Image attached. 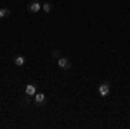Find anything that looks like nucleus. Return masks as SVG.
I'll use <instances>...</instances> for the list:
<instances>
[{
  "label": "nucleus",
  "mask_w": 130,
  "mask_h": 129,
  "mask_svg": "<svg viewBox=\"0 0 130 129\" xmlns=\"http://www.w3.org/2000/svg\"><path fill=\"white\" fill-rule=\"evenodd\" d=\"M45 101H47V96H45L43 92H37V94L33 96V103H35L37 107H43Z\"/></svg>",
  "instance_id": "2"
},
{
  "label": "nucleus",
  "mask_w": 130,
  "mask_h": 129,
  "mask_svg": "<svg viewBox=\"0 0 130 129\" xmlns=\"http://www.w3.org/2000/svg\"><path fill=\"white\" fill-rule=\"evenodd\" d=\"M52 58H56V60H59V58H61L59 51H52Z\"/></svg>",
  "instance_id": "10"
},
{
  "label": "nucleus",
  "mask_w": 130,
  "mask_h": 129,
  "mask_svg": "<svg viewBox=\"0 0 130 129\" xmlns=\"http://www.w3.org/2000/svg\"><path fill=\"white\" fill-rule=\"evenodd\" d=\"M42 9L45 10V12H50V10H52V4H50V2H45V4H42Z\"/></svg>",
  "instance_id": "9"
},
{
  "label": "nucleus",
  "mask_w": 130,
  "mask_h": 129,
  "mask_svg": "<svg viewBox=\"0 0 130 129\" xmlns=\"http://www.w3.org/2000/svg\"><path fill=\"white\" fill-rule=\"evenodd\" d=\"M33 96H30V94H24V96H23V98L19 99V105L21 107H24V108H26V107H30L31 103H33Z\"/></svg>",
  "instance_id": "6"
},
{
  "label": "nucleus",
  "mask_w": 130,
  "mask_h": 129,
  "mask_svg": "<svg viewBox=\"0 0 130 129\" xmlns=\"http://www.w3.org/2000/svg\"><path fill=\"white\" fill-rule=\"evenodd\" d=\"M97 92H99V96L106 98V96L111 92V84L109 82H102V84L99 86V89H97Z\"/></svg>",
  "instance_id": "1"
},
{
  "label": "nucleus",
  "mask_w": 130,
  "mask_h": 129,
  "mask_svg": "<svg viewBox=\"0 0 130 129\" xmlns=\"http://www.w3.org/2000/svg\"><path fill=\"white\" fill-rule=\"evenodd\" d=\"M24 63H26V58H24V56H16V58H14V65H16V66H23Z\"/></svg>",
  "instance_id": "8"
},
{
  "label": "nucleus",
  "mask_w": 130,
  "mask_h": 129,
  "mask_svg": "<svg viewBox=\"0 0 130 129\" xmlns=\"http://www.w3.org/2000/svg\"><path fill=\"white\" fill-rule=\"evenodd\" d=\"M37 89H38V86H37V84H28V86L24 87V94H30V96H35V94L38 92Z\"/></svg>",
  "instance_id": "5"
},
{
  "label": "nucleus",
  "mask_w": 130,
  "mask_h": 129,
  "mask_svg": "<svg viewBox=\"0 0 130 129\" xmlns=\"http://www.w3.org/2000/svg\"><path fill=\"white\" fill-rule=\"evenodd\" d=\"M57 65H59V68H62V70H70L71 68V61L68 60V58H62V56L57 60Z\"/></svg>",
  "instance_id": "3"
},
{
  "label": "nucleus",
  "mask_w": 130,
  "mask_h": 129,
  "mask_svg": "<svg viewBox=\"0 0 130 129\" xmlns=\"http://www.w3.org/2000/svg\"><path fill=\"white\" fill-rule=\"evenodd\" d=\"M7 18H10V10L7 7H2L0 9V19H7Z\"/></svg>",
  "instance_id": "7"
},
{
  "label": "nucleus",
  "mask_w": 130,
  "mask_h": 129,
  "mask_svg": "<svg viewBox=\"0 0 130 129\" xmlns=\"http://www.w3.org/2000/svg\"><path fill=\"white\" fill-rule=\"evenodd\" d=\"M40 9H42V4L38 2V0H33V2H30V4H28V10H30V12H33V14H35V12H38Z\"/></svg>",
  "instance_id": "4"
}]
</instances>
